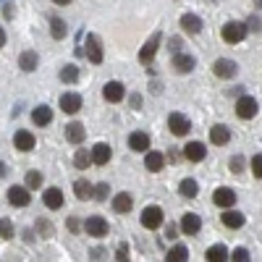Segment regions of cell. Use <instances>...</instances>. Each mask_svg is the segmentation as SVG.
I'll return each mask as SVG.
<instances>
[{"label": "cell", "instance_id": "15", "mask_svg": "<svg viewBox=\"0 0 262 262\" xmlns=\"http://www.w3.org/2000/svg\"><path fill=\"white\" fill-rule=\"evenodd\" d=\"M194 55H189V53H173V69H176L179 74H189V71H194Z\"/></svg>", "mask_w": 262, "mask_h": 262}, {"label": "cell", "instance_id": "10", "mask_svg": "<svg viewBox=\"0 0 262 262\" xmlns=\"http://www.w3.org/2000/svg\"><path fill=\"white\" fill-rule=\"evenodd\" d=\"M86 58H90V63H102V58H105V53H102V45H100V37L97 34H90L86 37Z\"/></svg>", "mask_w": 262, "mask_h": 262}, {"label": "cell", "instance_id": "18", "mask_svg": "<svg viewBox=\"0 0 262 262\" xmlns=\"http://www.w3.org/2000/svg\"><path fill=\"white\" fill-rule=\"evenodd\" d=\"M32 121H34V126H50L53 123V107L50 105H37L32 111Z\"/></svg>", "mask_w": 262, "mask_h": 262}, {"label": "cell", "instance_id": "5", "mask_svg": "<svg viewBox=\"0 0 262 262\" xmlns=\"http://www.w3.org/2000/svg\"><path fill=\"white\" fill-rule=\"evenodd\" d=\"M168 128H170L176 137H186L189 131H191V123H189V118H186L184 113H170V116H168Z\"/></svg>", "mask_w": 262, "mask_h": 262}, {"label": "cell", "instance_id": "26", "mask_svg": "<svg viewBox=\"0 0 262 262\" xmlns=\"http://www.w3.org/2000/svg\"><path fill=\"white\" fill-rule=\"evenodd\" d=\"M165 165V158H163V152H147V158H144V168L152 170V173H160Z\"/></svg>", "mask_w": 262, "mask_h": 262}, {"label": "cell", "instance_id": "24", "mask_svg": "<svg viewBox=\"0 0 262 262\" xmlns=\"http://www.w3.org/2000/svg\"><path fill=\"white\" fill-rule=\"evenodd\" d=\"M84 137H86V131H84V126H81L79 121H74V123L66 126V139H69L71 144H81Z\"/></svg>", "mask_w": 262, "mask_h": 262}, {"label": "cell", "instance_id": "45", "mask_svg": "<svg viewBox=\"0 0 262 262\" xmlns=\"http://www.w3.org/2000/svg\"><path fill=\"white\" fill-rule=\"evenodd\" d=\"M247 29H252V32H259V29H262V24H259L257 18H249V24H247Z\"/></svg>", "mask_w": 262, "mask_h": 262}, {"label": "cell", "instance_id": "28", "mask_svg": "<svg viewBox=\"0 0 262 262\" xmlns=\"http://www.w3.org/2000/svg\"><path fill=\"white\" fill-rule=\"evenodd\" d=\"M74 194H76V200H90V196L95 194V186L90 184V181H86V179H79L76 184H74Z\"/></svg>", "mask_w": 262, "mask_h": 262}, {"label": "cell", "instance_id": "49", "mask_svg": "<svg viewBox=\"0 0 262 262\" xmlns=\"http://www.w3.org/2000/svg\"><path fill=\"white\" fill-rule=\"evenodd\" d=\"M8 173V168H6V163H0V176H6Z\"/></svg>", "mask_w": 262, "mask_h": 262}, {"label": "cell", "instance_id": "31", "mask_svg": "<svg viewBox=\"0 0 262 262\" xmlns=\"http://www.w3.org/2000/svg\"><path fill=\"white\" fill-rule=\"evenodd\" d=\"M205 257H207L210 262H223V259H228V249H226L223 244H212Z\"/></svg>", "mask_w": 262, "mask_h": 262}, {"label": "cell", "instance_id": "42", "mask_svg": "<svg viewBox=\"0 0 262 262\" xmlns=\"http://www.w3.org/2000/svg\"><path fill=\"white\" fill-rule=\"evenodd\" d=\"M116 259H121V262H123V259H128V247H126V244H121V247H118Z\"/></svg>", "mask_w": 262, "mask_h": 262}, {"label": "cell", "instance_id": "17", "mask_svg": "<svg viewBox=\"0 0 262 262\" xmlns=\"http://www.w3.org/2000/svg\"><path fill=\"white\" fill-rule=\"evenodd\" d=\"M221 221H223V226L226 228H242L244 223H247V217L242 215V212H238V210H231V207H226V212L221 215Z\"/></svg>", "mask_w": 262, "mask_h": 262}, {"label": "cell", "instance_id": "4", "mask_svg": "<svg viewBox=\"0 0 262 262\" xmlns=\"http://www.w3.org/2000/svg\"><path fill=\"white\" fill-rule=\"evenodd\" d=\"M257 111H259V105H257V100H254V97H249V95L238 97V102H236V116H238V118L249 121V118H254V116H257Z\"/></svg>", "mask_w": 262, "mask_h": 262}, {"label": "cell", "instance_id": "43", "mask_svg": "<svg viewBox=\"0 0 262 262\" xmlns=\"http://www.w3.org/2000/svg\"><path fill=\"white\" fill-rule=\"evenodd\" d=\"M173 53H181V39L176 37V39H170V55Z\"/></svg>", "mask_w": 262, "mask_h": 262}, {"label": "cell", "instance_id": "2", "mask_svg": "<svg viewBox=\"0 0 262 262\" xmlns=\"http://www.w3.org/2000/svg\"><path fill=\"white\" fill-rule=\"evenodd\" d=\"M212 74H215L217 79H233V76L238 74V63L231 60V58H217V60L212 63Z\"/></svg>", "mask_w": 262, "mask_h": 262}, {"label": "cell", "instance_id": "1", "mask_svg": "<svg viewBox=\"0 0 262 262\" xmlns=\"http://www.w3.org/2000/svg\"><path fill=\"white\" fill-rule=\"evenodd\" d=\"M247 24L244 21H228V24L223 27V42H228V45H238V42H242L244 37H247Z\"/></svg>", "mask_w": 262, "mask_h": 262}, {"label": "cell", "instance_id": "38", "mask_svg": "<svg viewBox=\"0 0 262 262\" xmlns=\"http://www.w3.org/2000/svg\"><path fill=\"white\" fill-rule=\"evenodd\" d=\"M107 194H111V186H107V184H97L92 196H95L97 202H105V200H107Z\"/></svg>", "mask_w": 262, "mask_h": 262}, {"label": "cell", "instance_id": "27", "mask_svg": "<svg viewBox=\"0 0 262 262\" xmlns=\"http://www.w3.org/2000/svg\"><path fill=\"white\" fill-rule=\"evenodd\" d=\"M37 63H39V58H37V53L34 50H24L18 55V66H21V71H34L37 69Z\"/></svg>", "mask_w": 262, "mask_h": 262}, {"label": "cell", "instance_id": "47", "mask_svg": "<svg viewBox=\"0 0 262 262\" xmlns=\"http://www.w3.org/2000/svg\"><path fill=\"white\" fill-rule=\"evenodd\" d=\"M3 45H6V29L0 27V48H3Z\"/></svg>", "mask_w": 262, "mask_h": 262}, {"label": "cell", "instance_id": "33", "mask_svg": "<svg viewBox=\"0 0 262 262\" xmlns=\"http://www.w3.org/2000/svg\"><path fill=\"white\" fill-rule=\"evenodd\" d=\"M165 259H168V262H186V259H189V249H186L184 244H176V247L168 252Z\"/></svg>", "mask_w": 262, "mask_h": 262}, {"label": "cell", "instance_id": "20", "mask_svg": "<svg viewBox=\"0 0 262 262\" xmlns=\"http://www.w3.org/2000/svg\"><path fill=\"white\" fill-rule=\"evenodd\" d=\"M202 228V221H200V215H194V212H186L184 215V221H181V231L186 236H196Z\"/></svg>", "mask_w": 262, "mask_h": 262}, {"label": "cell", "instance_id": "48", "mask_svg": "<svg viewBox=\"0 0 262 262\" xmlns=\"http://www.w3.org/2000/svg\"><path fill=\"white\" fill-rule=\"evenodd\" d=\"M53 3H55V6H69L71 0H53Z\"/></svg>", "mask_w": 262, "mask_h": 262}, {"label": "cell", "instance_id": "6", "mask_svg": "<svg viewBox=\"0 0 262 262\" xmlns=\"http://www.w3.org/2000/svg\"><path fill=\"white\" fill-rule=\"evenodd\" d=\"M84 231L90 236H95V238L107 236V221L102 215H90V217H86V223H84Z\"/></svg>", "mask_w": 262, "mask_h": 262}, {"label": "cell", "instance_id": "32", "mask_svg": "<svg viewBox=\"0 0 262 262\" xmlns=\"http://www.w3.org/2000/svg\"><path fill=\"white\" fill-rule=\"evenodd\" d=\"M90 163H92V149H76L74 165H76L79 170H84V168H90Z\"/></svg>", "mask_w": 262, "mask_h": 262}, {"label": "cell", "instance_id": "37", "mask_svg": "<svg viewBox=\"0 0 262 262\" xmlns=\"http://www.w3.org/2000/svg\"><path fill=\"white\" fill-rule=\"evenodd\" d=\"M0 238H13V223L8 221V217H3V221H0Z\"/></svg>", "mask_w": 262, "mask_h": 262}, {"label": "cell", "instance_id": "8", "mask_svg": "<svg viewBox=\"0 0 262 262\" xmlns=\"http://www.w3.org/2000/svg\"><path fill=\"white\" fill-rule=\"evenodd\" d=\"M8 202H11L13 207H29L32 194H29L27 186H11V189H8Z\"/></svg>", "mask_w": 262, "mask_h": 262}, {"label": "cell", "instance_id": "29", "mask_svg": "<svg viewBox=\"0 0 262 262\" xmlns=\"http://www.w3.org/2000/svg\"><path fill=\"white\" fill-rule=\"evenodd\" d=\"M179 194H181V196H186V200H194V196L200 194V184H196L194 179H184V181H181V186H179Z\"/></svg>", "mask_w": 262, "mask_h": 262}, {"label": "cell", "instance_id": "40", "mask_svg": "<svg viewBox=\"0 0 262 262\" xmlns=\"http://www.w3.org/2000/svg\"><path fill=\"white\" fill-rule=\"evenodd\" d=\"M252 173L257 179H262V155H254L252 158Z\"/></svg>", "mask_w": 262, "mask_h": 262}, {"label": "cell", "instance_id": "14", "mask_svg": "<svg viewBox=\"0 0 262 262\" xmlns=\"http://www.w3.org/2000/svg\"><path fill=\"white\" fill-rule=\"evenodd\" d=\"M184 158H186L189 163H202V160L207 158V147H205L202 142H189V144L184 147Z\"/></svg>", "mask_w": 262, "mask_h": 262}, {"label": "cell", "instance_id": "41", "mask_svg": "<svg viewBox=\"0 0 262 262\" xmlns=\"http://www.w3.org/2000/svg\"><path fill=\"white\" fill-rule=\"evenodd\" d=\"M228 165H231L233 173H242V170H244V158H242V155H236V158H231Z\"/></svg>", "mask_w": 262, "mask_h": 262}, {"label": "cell", "instance_id": "23", "mask_svg": "<svg viewBox=\"0 0 262 262\" xmlns=\"http://www.w3.org/2000/svg\"><path fill=\"white\" fill-rule=\"evenodd\" d=\"M181 27H184L186 34H200L202 32V18L194 16V13H184L181 16Z\"/></svg>", "mask_w": 262, "mask_h": 262}, {"label": "cell", "instance_id": "9", "mask_svg": "<svg viewBox=\"0 0 262 262\" xmlns=\"http://www.w3.org/2000/svg\"><path fill=\"white\" fill-rule=\"evenodd\" d=\"M212 202H215V207H233L236 205V191L233 189H228V186H221V189H215L212 191Z\"/></svg>", "mask_w": 262, "mask_h": 262}, {"label": "cell", "instance_id": "25", "mask_svg": "<svg viewBox=\"0 0 262 262\" xmlns=\"http://www.w3.org/2000/svg\"><path fill=\"white\" fill-rule=\"evenodd\" d=\"M131 207H134V200H131V194L128 191H121V194H116L113 196V210L116 212H131Z\"/></svg>", "mask_w": 262, "mask_h": 262}, {"label": "cell", "instance_id": "3", "mask_svg": "<svg viewBox=\"0 0 262 262\" xmlns=\"http://www.w3.org/2000/svg\"><path fill=\"white\" fill-rule=\"evenodd\" d=\"M160 226H163V207H158V205L144 207V212H142V228L155 231V228H160Z\"/></svg>", "mask_w": 262, "mask_h": 262}, {"label": "cell", "instance_id": "11", "mask_svg": "<svg viewBox=\"0 0 262 262\" xmlns=\"http://www.w3.org/2000/svg\"><path fill=\"white\" fill-rule=\"evenodd\" d=\"M34 134L32 131H27V128H21V131H16L13 134V147L18 149V152H32L34 149Z\"/></svg>", "mask_w": 262, "mask_h": 262}, {"label": "cell", "instance_id": "16", "mask_svg": "<svg viewBox=\"0 0 262 262\" xmlns=\"http://www.w3.org/2000/svg\"><path fill=\"white\" fill-rule=\"evenodd\" d=\"M210 142H212L215 147L228 144V142H231V128H228V126H223V123L212 126V128H210Z\"/></svg>", "mask_w": 262, "mask_h": 262}, {"label": "cell", "instance_id": "35", "mask_svg": "<svg viewBox=\"0 0 262 262\" xmlns=\"http://www.w3.org/2000/svg\"><path fill=\"white\" fill-rule=\"evenodd\" d=\"M24 186H27L29 191H32V189H39V186H42V173H39V170H29Z\"/></svg>", "mask_w": 262, "mask_h": 262}, {"label": "cell", "instance_id": "30", "mask_svg": "<svg viewBox=\"0 0 262 262\" xmlns=\"http://www.w3.org/2000/svg\"><path fill=\"white\" fill-rule=\"evenodd\" d=\"M50 34H53L55 39H63L66 34H69V27H66V21H63V18H58V16L50 18Z\"/></svg>", "mask_w": 262, "mask_h": 262}, {"label": "cell", "instance_id": "13", "mask_svg": "<svg viewBox=\"0 0 262 262\" xmlns=\"http://www.w3.org/2000/svg\"><path fill=\"white\" fill-rule=\"evenodd\" d=\"M60 111H63L66 116L79 113V111H81V97H79L76 92H66V95H60Z\"/></svg>", "mask_w": 262, "mask_h": 262}, {"label": "cell", "instance_id": "22", "mask_svg": "<svg viewBox=\"0 0 262 262\" xmlns=\"http://www.w3.org/2000/svg\"><path fill=\"white\" fill-rule=\"evenodd\" d=\"M42 202H45V207H50V210H60L63 207V191L60 189H48L45 194H42Z\"/></svg>", "mask_w": 262, "mask_h": 262}, {"label": "cell", "instance_id": "34", "mask_svg": "<svg viewBox=\"0 0 262 262\" xmlns=\"http://www.w3.org/2000/svg\"><path fill=\"white\" fill-rule=\"evenodd\" d=\"M79 79V69L71 63V66H63L60 69V81H66V84H74Z\"/></svg>", "mask_w": 262, "mask_h": 262}, {"label": "cell", "instance_id": "46", "mask_svg": "<svg viewBox=\"0 0 262 262\" xmlns=\"http://www.w3.org/2000/svg\"><path fill=\"white\" fill-rule=\"evenodd\" d=\"M66 226H69V231H79V221H76V217H69V223H66Z\"/></svg>", "mask_w": 262, "mask_h": 262}, {"label": "cell", "instance_id": "39", "mask_svg": "<svg viewBox=\"0 0 262 262\" xmlns=\"http://www.w3.org/2000/svg\"><path fill=\"white\" fill-rule=\"evenodd\" d=\"M231 259H233V262H249L252 257H249V249H244V247H238V249H233Z\"/></svg>", "mask_w": 262, "mask_h": 262}, {"label": "cell", "instance_id": "7", "mask_svg": "<svg viewBox=\"0 0 262 262\" xmlns=\"http://www.w3.org/2000/svg\"><path fill=\"white\" fill-rule=\"evenodd\" d=\"M160 32H155V34H152L147 42H144V48L139 50V63H152V58H155L158 55V48H160Z\"/></svg>", "mask_w": 262, "mask_h": 262}, {"label": "cell", "instance_id": "12", "mask_svg": "<svg viewBox=\"0 0 262 262\" xmlns=\"http://www.w3.org/2000/svg\"><path fill=\"white\" fill-rule=\"evenodd\" d=\"M102 97H105L107 102H121V100L126 97V86H123L121 81H107V84L102 86Z\"/></svg>", "mask_w": 262, "mask_h": 262}, {"label": "cell", "instance_id": "21", "mask_svg": "<svg viewBox=\"0 0 262 262\" xmlns=\"http://www.w3.org/2000/svg\"><path fill=\"white\" fill-rule=\"evenodd\" d=\"M111 155H113V149L107 144H102V142L92 147V163L95 165H107V163H111Z\"/></svg>", "mask_w": 262, "mask_h": 262}, {"label": "cell", "instance_id": "36", "mask_svg": "<svg viewBox=\"0 0 262 262\" xmlns=\"http://www.w3.org/2000/svg\"><path fill=\"white\" fill-rule=\"evenodd\" d=\"M37 231H39V236H42V238H50V236L55 233L53 223H50V221H45V217H39V221H37Z\"/></svg>", "mask_w": 262, "mask_h": 262}, {"label": "cell", "instance_id": "44", "mask_svg": "<svg viewBox=\"0 0 262 262\" xmlns=\"http://www.w3.org/2000/svg\"><path fill=\"white\" fill-rule=\"evenodd\" d=\"M176 233H179V228H176V226H173V223H170V226L165 228V236L170 238V242H173V238H176Z\"/></svg>", "mask_w": 262, "mask_h": 262}, {"label": "cell", "instance_id": "19", "mask_svg": "<svg viewBox=\"0 0 262 262\" xmlns=\"http://www.w3.org/2000/svg\"><path fill=\"white\" fill-rule=\"evenodd\" d=\"M128 147L134 149V152H147V149H149V137H147V131H131Z\"/></svg>", "mask_w": 262, "mask_h": 262}]
</instances>
